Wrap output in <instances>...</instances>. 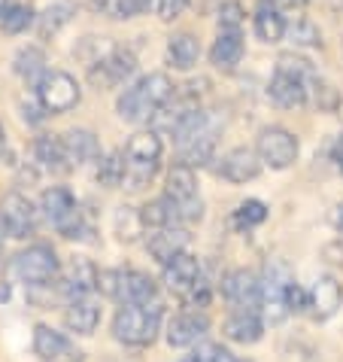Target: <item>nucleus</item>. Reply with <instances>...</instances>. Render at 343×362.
Returning a JSON list of instances; mask_svg holds the SVG:
<instances>
[{
	"label": "nucleus",
	"mask_w": 343,
	"mask_h": 362,
	"mask_svg": "<svg viewBox=\"0 0 343 362\" xmlns=\"http://www.w3.org/2000/svg\"><path fill=\"white\" fill-rule=\"evenodd\" d=\"M274 6H301V4H307V0H270Z\"/></svg>",
	"instance_id": "obj_44"
},
{
	"label": "nucleus",
	"mask_w": 343,
	"mask_h": 362,
	"mask_svg": "<svg viewBox=\"0 0 343 362\" xmlns=\"http://www.w3.org/2000/svg\"><path fill=\"white\" fill-rule=\"evenodd\" d=\"M255 153L267 168L286 170L289 165H295V158H298V137L291 132H286V128H277V125L265 128V132L258 134Z\"/></svg>",
	"instance_id": "obj_8"
},
{
	"label": "nucleus",
	"mask_w": 343,
	"mask_h": 362,
	"mask_svg": "<svg viewBox=\"0 0 343 362\" xmlns=\"http://www.w3.org/2000/svg\"><path fill=\"white\" fill-rule=\"evenodd\" d=\"M125 174H128L125 156L122 153H113V156H107L104 162H100V168H97V183L107 186V189H116V186L125 183Z\"/></svg>",
	"instance_id": "obj_34"
},
{
	"label": "nucleus",
	"mask_w": 343,
	"mask_h": 362,
	"mask_svg": "<svg viewBox=\"0 0 343 362\" xmlns=\"http://www.w3.org/2000/svg\"><path fill=\"white\" fill-rule=\"evenodd\" d=\"M188 247V231L179 226H167V228H155V235L149 238V253H152L161 265L170 262L176 253H183Z\"/></svg>",
	"instance_id": "obj_18"
},
{
	"label": "nucleus",
	"mask_w": 343,
	"mask_h": 362,
	"mask_svg": "<svg viewBox=\"0 0 343 362\" xmlns=\"http://www.w3.org/2000/svg\"><path fill=\"white\" fill-rule=\"evenodd\" d=\"M79 204H76V198H73V192L70 189H64V186H52V189H46L43 192V198H40V210L46 214V219L49 223H64V219L73 214Z\"/></svg>",
	"instance_id": "obj_26"
},
{
	"label": "nucleus",
	"mask_w": 343,
	"mask_h": 362,
	"mask_svg": "<svg viewBox=\"0 0 343 362\" xmlns=\"http://www.w3.org/2000/svg\"><path fill=\"white\" fill-rule=\"evenodd\" d=\"M286 18L279 16V6L274 4H261L258 13H255V34L261 43H279L286 37Z\"/></svg>",
	"instance_id": "obj_28"
},
{
	"label": "nucleus",
	"mask_w": 343,
	"mask_h": 362,
	"mask_svg": "<svg viewBox=\"0 0 343 362\" xmlns=\"http://www.w3.org/2000/svg\"><path fill=\"white\" fill-rule=\"evenodd\" d=\"M225 338L237 341V344H255L265 335V323L258 320L255 310H237V314H231L225 320Z\"/></svg>",
	"instance_id": "obj_19"
},
{
	"label": "nucleus",
	"mask_w": 343,
	"mask_h": 362,
	"mask_svg": "<svg viewBox=\"0 0 343 362\" xmlns=\"http://www.w3.org/2000/svg\"><path fill=\"white\" fill-rule=\"evenodd\" d=\"M70 341L61 335V332H55L52 326H43L40 323L34 329V354L40 359H46V362H58V359H64L70 354Z\"/></svg>",
	"instance_id": "obj_23"
},
{
	"label": "nucleus",
	"mask_w": 343,
	"mask_h": 362,
	"mask_svg": "<svg viewBox=\"0 0 343 362\" xmlns=\"http://www.w3.org/2000/svg\"><path fill=\"white\" fill-rule=\"evenodd\" d=\"M140 216H143V226L146 228H167V226H179L183 219H179V207L174 198H158L152 204H146L140 210Z\"/></svg>",
	"instance_id": "obj_29"
},
{
	"label": "nucleus",
	"mask_w": 343,
	"mask_h": 362,
	"mask_svg": "<svg viewBox=\"0 0 343 362\" xmlns=\"http://www.w3.org/2000/svg\"><path fill=\"white\" fill-rule=\"evenodd\" d=\"M97 274H100V271L92 262H85V259H76V262L67 268L61 289H64L70 298H83V296H88V293H95V289H97Z\"/></svg>",
	"instance_id": "obj_22"
},
{
	"label": "nucleus",
	"mask_w": 343,
	"mask_h": 362,
	"mask_svg": "<svg viewBox=\"0 0 343 362\" xmlns=\"http://www.w3.org/2000/svg\"><path fill=\"white\" fill-rule=\"evenodd\" d=\"M291 286H295V277H291L289 265L279 262V259H270L265 265V277H261V308L270 317V323H282L291 314L289 308Z\"/></svg>",
	"instance_id": "obj_5"
},
{
	"label": "nucleus",
	"mask_w": 343,
	"mask_h": 362,
	"mask_svg": "<svg viewBox=\"0 0 343 362\" xmlns=\"http://www.w3.org/2000/svg\"><path fill=\"white\" fill-rule=\"evenodd\" d=\"M343 305V289L335 277H319L310 289V310L316 320H331Z\"/></svg>",
	"instance_id": "obj_15"
},
{
	"label": "nucleus",
	"mask_w": 343,
	"mask_h": 362,
	"mask_svg": "<svg viewBox=\"0 0 343 362\" xmlns=\"http://www.w3.org/2000/svg\"><path fill=\"white\" fill-rule=\"evenodd\" d=\"M61 140H64V153L70 165H85L100 156L97 137L92 132H85V128H70L67 134H61Z\"/></svg>",
	"instance_id": "obj_20"
},
{
	"label": "nucleus",
	"mask_w": 343,
	"mask_h": 362,
	"mask_svg": "<svg viewBox=\"0 0 343 362\" xmlns=\"http://www.w3.org/2000/svg\"><path fill=\"white\" fill-rule=\"evenodd\" d=\"M34 25V9L18 0H6L0 4V31L4 34H22Z\"/></svg>",
	"instance_id": "obj_31"
},
{
	"label": "nucleus",
	"mask_w": 343,
	"mask_h": 362,
	"mask_svg": "<svg viewBox=\"0 0 343 362\" xmlns=\"http://www.w3.org/2000/svg\"><path fill=\"white\" fill-rule=\"evenodd\" d=\"M174 83H170L167 74H149L143 79H137L131 88H125L122 98H119V116L125 119V122L137 125V122H146V119H152L161 107L167 104L170 98H174Z\"/></svg>",
	"instance_id": "obj_1"
},
{
	"label": "nucleus",
	"mask_w": 343,
	"mask_h": 362,
	"mask_svg": "<svg viewBox=\"0 0 343 362\" xmlns=\"http://www.w3.org/2000/svg\"><path fill=\"white\" fill-rule=\"evenodd\" d=\"M0 219H4L6 235L18 238V240L34 235V228H37V210L22 192H9L4 198V204H0Z\"/></svg>",
	"instance_id": "obj_10"
},
{
	"label": "nucleus",
	"mask_w": 343,
	"mask_h": 362,
	"mask_svg": "<svg viewBox=\"0 0 343 362\" xmlns=\"http://www.w3.org/2000/svg\"><path fill=\"white\" fill-rule=\"evenodd\" d=\"M113 226H116V235L119 240H125V244H131V240H137L140 235H143V216H140V210L134 207H119L116 216H113Z\"/></svg>",
	"instance_id": "obj_32"
},
{
	"label": "nucleus",
	"mask_w": 343,
	"mask_h": 362,
	"mask_svg": "<svg viewBox=\"0 0 343 362\" xmlns=\"http://www.w3.org/2000/svg\"><path fill=\"white\" fill-rule=\"evenodd\" d=\"M258 170H261V158H258V153H252L246 146L231 149L219 165V174L231 180V183H249V180L258 177Z\"/></svg>",
	"instance_id": "obj_14"
},
{
	"label": "nucleus",
	"mask_w": 343,
	"mask_h": 362,
	"mask_svg": "<svg viewBox=\"0 0 343 362\" xmlns=\"http://www.w3.org/2000/svg\"><path fill=\"white\" fill-rule=\"evenodd\" d=\"M277 70H282V74H291V76H301V79H307L310 86L319 79V76H316V70H313V64L307 62V58H298L295 52L279 55V58H277Z\"/></svg>",
	"instance_id": "obj_36"
},
{
	"label": "nucleus",
	"mask_w": 343,
	"mask_h": 362,
	"mask_svg": "<svg viewBox=\"0 0 343 362\" xmlns=\"http://www.w3.org/2000/svg\"><path fill=\"white\" fill-rule=\"evenodd\" d=\"M37 100L46 113H67L79 104V86L64 70H46L37 83Z\"/></svg>",
	"instance_id": "obj_7"
},
{
	"label": "nucleus",
	"mask_w": 343,
	"mask_h": 362,
	"mask_svg": "<svg viewBox=\"0 0 343 362\" xmlns=\"http://www.w3.org/2000/svg\"><path fill=\"white\" fill-rule=\"evenodd\" d=\"M183 362H200V356H191V359H183Z\"/></svg>",
	"instance_id": "obj_47"
},
{
	"label": "nucleus",
	"mask_w": 343,
	"mask_h": 362,
	"mask_svg": "<svg viewBox=\"0 0 343 362\" xmlns=\"http://www.w3.org/2000/svg\"><path fill=\"white\" fill-rule=\"evenodd\" d=\"M164 284L167 289H174V293L186 296L191 293L198 284H200V262L191 253H176L170 262H164Z\"/></svg>",
	"instance_id": "obj_13"
},
{
	"label": "nucleus",
	"mask_w": 343,
	"mask_h": 362,
	"mask_svg": "<svg viewBox=\"0 0 343 362\" xmlns=\"http://www.w3.org/2000/svg\"><path fill=\"white\" fill-rule=\"evenodd\" d=\"M188 6V0H155V13L161 22H174L176 16H183Z\"/></svg>",
	"instance_id": "obj_39"
},
{
	"label": "nucleus",
	"mask_w": 343,
	"mask_h": 362,
	"mask_svg": "<svg viewBox=\"0 0 343 362\" xmlns=\"http://www.w3.org/2000/svg\"><path fill=\"white\" fill-rule=\"evenodd\" d=\"M0 298H4V301L9 298V286H0Z\"/></svg>",
	"instance_id": "obj_45"
},
{
	"label": "nucleus",
	"mask_w": 343,
	"mask_h": 362,
	"mask_svg": "<svg viewBox=\"0 0 343 362\" xmlns=\"http://www.w3.org/2000/svg\"><path fill=\"white\" fill-rule=\"evenodd\" d=\"M167 198H174L176 204H186V201L198 198V177L195 168L186 162H176L167 174Z\"/></svg>",
	"instance_id": "obj_24"
},
{
	"label": "nucleus",
	"mask_w": 343,
	"mask_h": 362,
	"mask_svg": "<svg viewBox=\"0 0 343 362\" xmlns=\"http://www.w3.org/2000/svg\"><path fill=\"white\" fill-rule=\"evenodd\" d=\"M222 296H225L237 310H258L261 308V277L252 271H231L222 280Z\"/></svg>",
	"instance_id": "obj_11"
},
{
	"label": "nucleus",
	"mask_w": 343,
	"mask_h": 362,
	"mask_svg": "<svg viewBox=\"0 0 343 362\" xmlns=\"http://www.w3.org/2000/svg\"><path fill=\"white\" fill-rule=\"evenodd\" d=\"M4 144H6V140H4V128H0V153H4Z\"/></svg>",
	"instance_id": "obj_46"
},
{
	"label": "nucleus",
	"mask_w": 343,
	"mask_h": 362,
	"mask_svg": "<svg viewBox=\"0 0 343 362\" xmlns=\"http://www.w3.org/2000/svg\"><path fill=\"white\" fill-rule=\"evenodd\" d=\"M16 74L25 76L28 83H40V76L46 74V58L37 46H28L16 55Z\"/></svg>",
	"instance_id": "obj_33"
},
{
	"label": "nucleus",
	"mask_w": 343,
	"mask_h": 362,
	"mask_svg": "<svg viewBox=\"0 0 343 362\" xmlns=\"http://www.w3.org/2000/svg\"><path fill=\"white\" fill-rule=\"evenodd\" d=\"M134 70H137L134 55L125 52V49H113L109 55H104L100 62L92 64V70H88V83H92L97 92H104V88L122 86L125 79L134 76Z\"/></svg>",
	"instance_id": "obj_9"
},
{
	"label": "nucleus",
	"mask_w": 343,
	"mask_h": 362,
	"mask_svg": "<svg viewBox=\"0 0 343 362\" xmlns=\"http://www.w3.org/2000/svg\"><path fill=\"white\" fill-rule=\"evenodd\" d=\"M240 22H243V6H240L237 0L222 4V9H219V28H240Z\"/></svg>",
	"instance_id": "obj_38"
},
{
	"label": "nucleus",
	"mask_w": 343,
	"mask_h": 362,
	"mask_svg": "<svg viewBox=\"0 0 343 362\" xmlns=\"http://www.w3.org/2000/svg\"><path fill=\"white\" fill-rule=\"evenodd\" d=\"M161 305L149 301V305H122L113 317V335L128 347H146L152 344L158 329H161Z\"/></svg>",
	"instance_id": "obj_2"
},
{
	"label": "nucleus",
	"mask_w": 343,
	"mask_h": 362,
	"mask_svg": "<svg viewBox=\"0 0 343 362\" xmlns=\"http://www.w3.org/2000/svg\"><path fill=\"white\" fill-rule=\"evenodd\" d=\"M198 58H200V43H198L195 34L183 31V34L170 37V43H167V62H170V67L191 70L198 64Z\"/></svg>",
	"instance_id": "obj_25"
},
{
	"label": "nucleus",
	"mask_w": 343,
	"mask_h": 362,
	"mask_svg": "<svg viewBox=\"0 0 343 362\" xmlns=\"http://www.w3.org/2000/svg\"><path fill=\"white\" fill-rule=\"evenodd\" d=\"M97 289L109 298H116L119 305H149L158 296L155 280L143 274V271H100L97 274Z\"/></svg>",
	"instance_id": "obj_3"
},
{
	"label": "nucleus",
	"mask_w": 343,
	"mask_h": 362,
	"mask_svg": "<svg viewBox=\"0 0 343 362\" xmlns=\"http://www.w3.org/2000/svg\"><path fill=\"white\" fill-rule=\"evenodd\" d=\"M207 317L204 314H195V310H188V314H179L170 320L167 326V344L170 347H191L198 344L200 338L207 335Z\"/></svg>",
	"instance_id": "obj_16"
},
{
	"label": "nucleus",
	"mask_w": 343,
	"mask_h": 362,
	"mask_svg": "<svg viewBox=\"0 0 343 362\" xmlns=\"http://www.w3.org/2000/svg\"><path fill=\"white\" fill-rule=\"evenodd\" d=\"M267 219V204L258 198H249L243 201L237 210H234V223L237 228H252V226H261Z\"/></svg>",
	"instance_id": "obj_35"
},
{
	"label": "nucleus",
	"mask_w": 343,
	"mask_h": 362,
	"mask_svg": "<svg viewBox=\"0 0 343 362\" xmlns=\"http://www.w3.org/2000/svg\"><path fill=\"white\" fill-rule=\"evenodd\" d=\"M331 223H335V228H337L340 235H343V201H340V204L335 207V214H331Z\"/></svg>",
	"instance_id": "obj_42"
},
{
	"label": "nucleus",
	"mask_w": 343,
	"mask_h": 362,
	"mask_svg": "<svg viewBox=\"0 0 343 362\" xmlns=\"http://www.w3.org/2000/svg\"><path fill=\"white\" fill-rule=\"evenodd\" d=\"M9 268H13V274L28 286H46L49 280H55L58 271H61L55 250L46 247V244H34V247L22 250Z\"/></svg>",
	"instance_id": "obj_6"
},
{
	"label": "nucleus",
	"mask_w": 343,
	"mask_h": 362,
	"mask_svg": "<svg viewBox=\"0 0 343 362\" xmlns=\"http://www.w3.org/2000/svg\"><path fill=\"white\" fill-rule=\"evenodd\" d=\"M310 88H313V86L307 83V79L277 70L274 79H270V86H267V95H270V100H274L277 107H282V110H295V107H304V104H307Z\"/></svg>",
	"instance_id": "obj_12"
},
{
	"label": "nucleus",
	"mask_w": 343,
	"mask_h": 362,
	"mask_svg": "<svg viewBox=\"0 0 343 362\" xmlns=\"http://www.w3.org/2000/svg\"><path fill=\"white\" fill-rule=\"evenodd\" d=\"M34 156H37L40 165L49 168V170H55V174H61V170L73 168V165L67 162L64 140H61V137H52V134H43V137L34 140Z\"/></svg>",
	"instance_id": "obj_27"
},
{
	"label": "nucleus",
	"mask_w": 343,
	"mask_h": 362,
	"mask_svg": "<svg viewBox=\"0 0 343 362\" xmlns=\"http://www.w3.org/2000/svg\"><path fill=\"white\" fill-rule=\"evenodd\" d=\"M335 162L340 168V174H343V134L337 137V144H335Z\"/></svg>",
	"instance_id": "obj_43"
},
{
	"label": "nucleus",
	"mask_w": 343,
	"mask_h": 362,
	"mask_svg": "<svg viewBox=\"0 0 343 362\" xmlns=\"http://www.w3.org/2000/svg\"><path fill=\"white\" fill-rule=\"evenodd\" d=\"M64 323L70 332H76V335H92L100 323V308L88 296L73 298L67 308V314H64Z\"/></svg>",
	"instance_id": "obj_21"
},
{
	"label": "nucleus",
	"mask_w": 343,
	"mask_h": 362,
	"mask_svg": "<svg viewBox=\"0 0 343 362\" xmlns=\"http://www.w3.org/2000/svg\"><path fill=\"white\" fill-rule=\"evenodd\" d=\"M73 16H76V4H73V0H52V4L43 9V16H40V37L46 40V37L58 34Z\"/></svg>",
	"instance_id": "obj_30"
},
{
	"label": "nucleus",
	"mask_w": 343,
	"mask_h": 362,
	"mask_svg": "<svg viewBox=\"0 0 343 362\" xmlns=\"http://www.w3.org/2000/svg\"><path fill=\"white\" fill-rule=\"evenodd\" d=\"M200 362H240L231 350H225V347H219V344H204L200 347Z\"/></svg>",
	"instance_id": "obj_40"
},
{
	"label": "nucleus",
	"mask_w": 343,
	"mask_h": 362,
	"mask_svg": "<svg viewBox=\"0 0 343 362\" xmlns=\"http://www.w3.org/2000/svg\"><path fill=\"white\" fill-rule=\"evenodd\" d=\"M243 58V34L240 28H222L213 49H210V62L219 70H234Z\"/></svg>",
	"instance_id": "obj_17"
},
{
	"label": "nucleus",
	"mask_w": 343,
	"mask_h": 362,
	"mask_svg": "<svg viewBox=\"0 0 343 362\" xmlns=\"http://www.w3.org/2000/svg\"><path fill=\"white\" fill-rule=\"evenodd\" d=\"M289 37H291V43L295 46H319L322 43L319 28L313 25L310 18H298V22L289 28Z\"/></svg>",
	"instance_id": "obj_37"
},
{
	"label": "nucleus",
	"mask_w": 343,
	"mask_h": 362,
	"mask_svg": "<svg viewBox=\"0 0 343 362\" xmlns=\"http://www.w3.org/2000/svg\"><path fill=\"white\" fill-rule=\"evenodd\" d=\"M143 6H146V0H119V4L109 6V13L116 18H131V16L143 13Z\"/></svg>",
	"instance_id": "obj_41"
},
{
	"label": "nucleus",
	"mask_w": 343,
	"mask_h": 362,
	"mask_svg": "<svg viewBox=\"0 0 343 362\" xmlns=\"http://www.w3.org/2000/svg\"><path fill=\"white\" fill-rule=\"evenodd\" d=\"M158 158H161V137H158V132L134 134L128 140V146H125V162H128L125 183H131V189L146 186L149 180L155 177V170H158Z\"/></svg>",
	"instance_id": "obj_4"
},
{
	"label": "nucleus",
	"mask_w": 343,
	"mask_h": 362,
	"mask_svg": "<svg viewBox=\"0 0 343 362\" xmlns=\"http://www.w3.org/2000/svg\"><path fill=\"white\" fill-rule=\"evenodd\" d=\"M4 231H6V228H4V219H0V235H4Z\"/></svg>",
	"instance_id": "obj_48"
}]
</instances>
